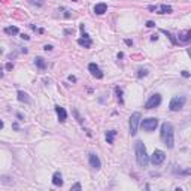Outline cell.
<instances>
[{"label": "cell", "mask_w": 191, "mask_h": 191, "mask_svg": "<svg viewBox=\"0 0 191 191\" xmlns=\"http://www.w3.org/2000/svg\"><path fill=\"white\" fill-rule=\"evenodd\" d=\"M185 102H187L185 95H175V97H172V100H170V103H169V109H170L172 112L181 111V109L184 108Z\"/></svg>", "instance_id": "obj_3"}, {"label": "cell", "mask_w": 191, "mask_h": 191, "mask_svg": "<svg viewBox=\"0 0 191 191\" xmlns=\"http://www.w3.org/2000/svg\"><path fill=\"white\" fill-rule=\"evenodd\" d=\"M5 33H6V34H18L19 30H18V27L12 26V27H6V29H5Z\"/></svg>", "instance_id": "obj_20"}, {"label": "cell", "mask_w": 191, "mask_h": 191, "mask_svg": "<svg viewBox=\"0 0 191 191\" xmlns=\"http://www.w3.org/2000/svg\"><path fill=\"white\" fill-rule=\"evenodd\" d=\"M191 42V30H184V32H179L178 33V43H188Z\"/></svg>", "instance_id": "obj_11"}, {"label": "cell", "mask_w": 191, "mask_h": 191, "mask_svg": "<svg viewBox=\"0 0 191 191\" xmlns=\"http://www.w3.org/2000/svg\"><path fill=\"white\" fill-rule=\"evenodd\" d=\"M34 64H36V67H37L39 70H45V69H46V61H45L42 57H36V58H34Z\"/></svg>", "instance_id": "obj_16"}, {"label": "cell", "mask_w": 191, "mask_h": 191, "mask_svg": "<svg viewBox=\"0 0 191 191\" xmlns=\"http://www.w3.org/2000/svg\"><path fill=\"white\" fill-rule=\"evenodd\" d=\"M146 27H149V29L155 27V22H154V21H146Z\"/></svg>", "instance_id": "obj_23"}, {"label": "cell", "mask_w": 191, "mask_h": 191, "mask_svg": "<svg viewBox=\"0 0 191 191\" xmlns=\"http://www.w3.org/2000/svg\"><path fill=\"white\" fill-rule=\"evenodd\" d=\"M17 94H18V100H19V102H24V103H29V102H30L27 93H24V91H18Z\"/></svg>", "instance_id": "obj_18"}, {"label": "cell", "mask_w": 191, "mask_h": 191, "mask_svg": "<svg viewBox=\"0 0 191 191\" xmlns=\"http://www.w3.org/2000/svg\"><path fill=\"white\" fill-rule=\"evenodd\" d=\"M11 69H14V64H12V63H8V64H6V70H11Z\"/></svg>", "instance_id": "obj_26"}, {"label": "cell", "mask_w": 191, "mask_h": 191, "mask_svg": "<svg viewBox=\"0 0 191 191\" xmlns=\"http://www.w3.org/2000/svg\"><path fill=\"white\" fill-rule=\"evenodd\" d=\"M134 152H136V161H137L139 167H146L148 163H149V157L146 154L145 145H143L140 140H137L134 143Z\"/></svg>", "instance_id": "obj_2"}, {"label": "cell", "mask_w": 191, "mask_h": 191, "mask_svg": "<svg viewBox=\"0 0 191 191\" xmlns=\"http://www.w3.org/2000/svg\"><path fill=\"white\" fill-rule=\"evenodd\" d=\"M72 2H76V0H72Z\"/></svg>", "instance_id": "obj_33"}, {"label": "cell", "mask_w": 191, "mask_h": 191, "mask_svg": "<svg viewBox=\"0 0 191 191\" xmlns=\"http://www.w3.org/2000/svg\"><path fill=\"white\" fill-rule=\"evenodd\" d=\"M88 161H90V164H91V167H93L94 170H99L100 167H102V161H100L99 155H95L94 152L88 154Z\"/></svg>", "instance_id": "obj_10"}, {"label": "cell", "mask_w": 191, "mask_h": 191, "mask_svg": "<svg viewBox=\"0 0 191 191\" xmlns=\"http://www.w3.org/2000/svg\"><path fill=\"white\" fill-rule=\"evenodd\" d=\"M139 123H140V113H139V112H134V113L130 116V123H129V126H130V134H131V136H134V134L137 133Z\"/></svg>", "instance_id": "obj_5"}, {"label": "cell", "mask_w": 191, "mask_h": 191, "mask_svg": "<svg viewBox=\"0 0 191 191\" xmlns=\"http://www.w3.org/2000/svg\"><path fill=\"white\" fill-rule=\"evenodd\" d=\"M182 76H184V78H188V76H190V73H188L187 70H184V72H182Z\"/></svg>", "instance_id": "obj_28"}, {"label": "cell", "mask_w": 191, "mask_h": 191, "mask_svg": "<svg viewBox=\"0 0 191 191\" xmlns=\"http://www.w3.org/2000/svg\"><path fill=\"white\" fill-rule=\"evenodd\" d=\"M81 188H82V187H81V184H79V182H78V184H75L73 187H72V190H81Z\"/></svg>", "instance_id": "obj_25"}, {"label": "cell", "mask_w": 191, "mask_h": 191, "mask_svg": "<svg viewBox=\"0 0 191 191\" xmlns=\"http://www.w3.org/2000/svg\"><path fill=\"white\" fill-rule=\"evenodd\" d=\"M73 113H75V116H76V119H78V123H79V124H82V118L79 116V113H78V111H73Z\"/></svg>", "instance_id": "obj_22"}, {"label": "cell", "mask_w": 191, "mask_h": 191, "mask_svg": "<svg viewBox=\"0 0 191 191\" xmlns=\"http://www.w3.org/2000/svg\"><path fill=\"white\" fill-rule=\"evenodd\" d=\"M157 39H158L157 34H152V36H151V40H157Z\"/></svg>", "instance_id": "obj_30"}, {"label": "cell", "mask_w": 191, "mask_h": 191, "mask_svg": "<svg viewBox=\"0 0 191 191\" xmlns=\"http://www.w3.org/2000/svg\"><path fill=\"white\" fill-rule=\"evenodd\" d=\"M148 75V69H139L137 70V78H143Z\"/></svg>", "instance_id": "obj_21"}, {"label": "cell", "mask_w": 191, "mask_h": 191, "mask_svg": "<svg viewBox=\"0 0 191 191\" xmlns=\"http://www.w3.org/2000/svg\"><path fill=\"white\" fill-rule=\"evenodd\" d=\"M164 160H166V154H164V151H161V149H155L154 154L151 155V163H152L154 166L163 164Z\"/></svg>", "instance_id": "obj_6"}, {"label": "cell", "mask_w": 191, "mask_h": 191, "mask_svg": "<svg viewBox=\"0 0 191 191\" xmlns=\"http://www.w3.org/2000/svg\"><path fill=\"white\" fill-rule=\"evenodd\" d=\"M81 32H82V37L78 39V45H81V46H84V48H90V46L93 45V40L90 39L88 33L84 32V24H81Z\"/></svg>", "instance_id": "obj_8"}, {"label": "cell", "mask_w": 191, "mask_h": 191, "mask_svg": "<svg viewBox=\"0 0 191 191\" xmlns=\"http://www.w3.org/2000/svg\"><path fill=\"white\" fill-rule=\"evenodd\" d=\"M161 103V95L160 94H152L149 100L145 103V109H154V108H158Z\"/></svg>", "instance_id": "obj_7"}, {"label": "cell", "mask_w": 191, "mask_h": 191, "mask_svg": "<svg viewBox=\"0 0 191 191\" xmlns=\"http://www.w3.org/2000/svg\"><path fill=\"white\" fill-rule=\"evenodd\" d=\"M55 112H57V116H58V121L60 123H64L66 119H67V112H66V109L64 108H61V106H55Z\"/></svg>", "instance_id": "obj_13"}, {"label": "cell", "mask_w": 191, "mask_h": 191, "mask_svg": "<svg viewBox=\"0 0 191 191\" xmlns=\"http://www.w3.org/2000/svg\"><path fill=\"white\" fill-rule=\"evenodd\" d=\"M140 126L145 131H154L158 126V119L157 118H145V119H142Z\"/></svg>", "instance_id": "obj_4"}, {"label": "cell", "mask_w": 191, "mask_h": 191, "mask_svg": "<svg viewBox=\"0 0 191 191\" xmlns=\"http://www.w3.org/2000/svg\"><path fill=\"white\" fill-rule=\"evenodd\" d=\"M67 79H69L70 82H76V78H75V76H72V75H70V76H69Z\"/></svg>", "instance_id": "obj_27"}, {"label": "cell", "mask_w": 191, "mask_h": 191, "mask_svg": "<svg viewBox=\"0 0 191 191\" xmlns=\"http://www.w3.org/2000/svg\"><path fill=\"white\" fill-rule=\"evenodd\" d=\"M115 94H116V100L119 105H124V99H123V90L119 87H115Z\"/></svg>", "instance_id": "obj_17"}, {"label": "cell", "mask_w": 191, "mask_h": 191, "mask_svg": "<svg viewBox=\"0 0 191 191\" xmlns=\"http://www.w3.org/2000/svg\"><path fill=\"white\" fill-rule=\"evenodd\" d=\"M115 136H116V131H115V130H109V131H106V140H108V143H111V145H112Z\"/></svg>", "instance_id": "obj_19"}, {"label": "cell", "mask_w": 191, "mask_h": 191, "mask_svg": "<svg viewBox=\"0 0 191 191\" xmlns=\"http://www.w3.org/2000/svg\"><path fill=\"white\" fill-rule=\"evenodd\" d=\"M187 52H188V55L191 57V48H188V50H187Z\"/></svg>", "instance_id": "obj_32"}, {"label": "cell", "mask_w": 191, "mask_h": 191, "mask_svg": "<svg viewBox=\"0 0 191 191\" xmlns=\"http://www.w3.org/2000/svg\"><path fill=\"white\" fill-rule=\"evenodd\" d=\"M43 50H45L46 52H48V51H52V45H45V46H43Z\"/></svg>", "instance_id": "obj_24"}, {"label": "cell", "mask_w": 191, "mask_h": 191, "mask_svg": "<svg viewBox=\"0 0 191 191\" xmlns=\"http://www.w3.org/2000/svg\"><path fill=\"white\" fill-rule=\"evenodd\" d=\"M21 37H22V39H26V40H29V39H30L27 34H21Z\"/></svg>", "instance_id": "obj_31"}, {"label": "cell", "mask_w": 191, "mask_h": 191, "mask_svg": "<svg viewBox=\"0 0 191 191\" xmlns=\"http://www.w3.org/2000/svg\"><path fill=\"white\" fill-rule=\"evenodd\" d=\"M88 70H90V73L95 78V79H102L105 75H103V72L100 70V67L95 64V63H90L88 64Z\"/></svg>", "instance_id": "obj_9"}, {"label": "cell", "mask_w": 191, "mask_h": 191, "mask_svg": "<svg viewBox=\"0 0 191 191\" xmlns=\"http://www.w3.org/2000/svg\"><path fill=\"white\" fill-rule=\"evenodd\" d=\"M126 43H127V45H129V46H131V45H133V42H131V40H130V39H126Z\"/></svg>", "instance_id": "obj_29"}, {"label": "cell", "mask_w": 191, "mask_h": 191, "mask_svg": "<svg viewBox=\"0 0 191 191\" xmlns=\"http://www.w3.org/2000/svg\"><path fill=\"white\" fill-rule=\"evenodd\" d=\"M106 11H108V5L106 3H97L94 6V14H97V15H103Z\"/></svg>", "instance_id": "obj_14"}, {"label": "cell", "mask_w": 191, "mask_h": 191, "mask_svg": "<svg viewBox=\"0 0 191 191\" xmlns=\"http://www.w3.org/2000/svg\"><path fill=\"white\" fill-rule=\"evenodd\" d=\"M52 184H54L55 187H61V185H63V176H61L60 172H55V173L52 175Z\"/></svg>", "instance_id": "obj_15"}, {"label": "cell", "mask_w": 191, "mask_h": 191, "mask_svg": "<svg viewBox=\"0 0 191 191\" xmlns=\"http://www.w3.org/2000/svg\"><path fill=\"white\" fill-rule=\"evenodd\" d=\"M160 136H161L163 143L169 149H172L175 146V133H173V126L170 123H163Z\"/></svg>", "instance_id": "obj_1"}, {"label": "cell", "mask_w": 191, "mask_h": 191, "mask_svg": "<svg viewBox=\"0 0 191 191\" xmlns=\"http://www.w3.org/2000/svg\"><path fill=\"white\" fill-rule=\"evenodd\" d=\"M149 11H154V12L163 15V14H170L173 9L169 5H160V6H149Z\"/></svg>", "instance_id": "obj_12"}]
</instances>
